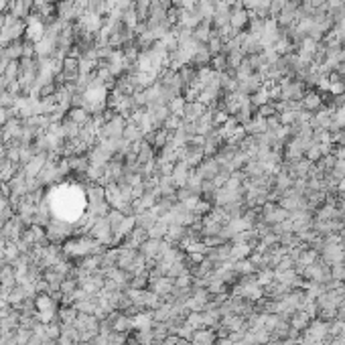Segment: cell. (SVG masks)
<instances>
[{
	"mask_svg": "<svg viewBox=\"0 0 345 345\" xmlns=\"http://www.w3.org/2000/svg\"><path fill=\"white\" fill-rule=\"evenodd\" d=\"M246 20H248V14L244 10H236L232 14V27H236V29H242L246 24Z\"/></svg>",
	"mask_w": 345,
	"mask_h": 345,
	"instance_id": "6da1fadb",
	"label": "cell"
}]
</instances>
